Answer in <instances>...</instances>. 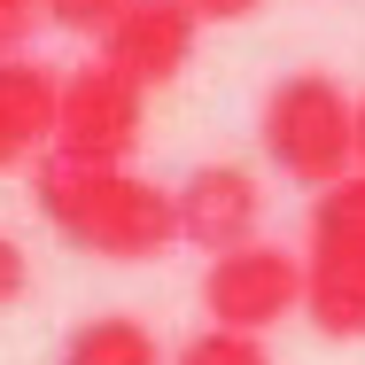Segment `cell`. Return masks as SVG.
<instances>
[{"label":"cell","mask_w":365,"mask_h":365,"mask_svg":"<svg viewBox=\"0 0 365 365\" xmlns=\"http://www.w3.org/2000/svg\"><path fill=\"white\" fill-rule=\"evenodd\" d=\"M31 202L78 257H101V264H148L179 241V195L140 179L133 163L39 155L31 163Z\"/></svg>","instance_id":"6da1fadb"},{"label":"cell","mask_w":365,"mask_h":365,"mask_svg":"<svg viewBox=\"0 0 365 365\" xmlns=\"http://www.w3.org/2000/svg\"><path fill=\"white\" fill-rule=\"evenodd\" d=\"M257 140H264L280 179L327 195L334 179L358 171V101L327 71H288V78H272V93L257 109Z\"/></svg>","instance_id":"7a4b0ae2"},{"label":"cell","mask_w":365,"mask_h":365,"mask_svg":"<svg viewBox=\"0 0 365 365\" xmlns=\"http://www.w3.org/2000/svg\"><path fill=\"white\" fill-rule=\"evenodd\" d=\"M148 133V93L133 78H117L101 55L63 71V101H55V148L63 163H133Z\"/></svg>","instance_id":"3957f363"},{"label":"cell","mask_w":365,"mask_h":365,"mask_svg":"<svg viewBox=\"0 0 365 365\" xmlns=\"http://www.w3.org/2000/svg\"><path fill=\"white\" fill-rule=\"evenodd\" d=\"M202 311H210V327H233V334H272L280 319L303 311V257L280 241H249L233 257H210Z\"/></svg>","instance_id":"277c9868"},{"label":"cell","mask_w":365,"mask_h":365,"mask_svg":"<svg viewBox=\"0 0 365 365\" xmlns=\"http://www.w3.org/2000/svg\"><path fill=\"white\" fill-rule=\"evenodd\" d=\"M195 31H202V16L187 0H133L101 31V63L117 78H133L140 93H155V86H171V78L195 63Z\"/></svg>","instance_id":"5b68a950"},{"label":"cell","mask_w":365,"mask_h":365,"mask_svg":"<svg viewBox=\"0 0 365 365\" xmlns=\"http://www.w3.org/2000/svg\"><path fill=\"white\" fill-rule=\"evenodd\" d=\"M179 241H195L202 257H233L257 241V218H264V187L249 163H195L179 187Z\"/></svg>","instance_id":"8992f818"},{"label":"cell","mask_w":365,"mask_h":365,"mask_svg":"<svg viewBox=\"0 0 365 365\" xmlns=\"http://www.w3.org/2000/svg\"><path fill=\"white\" fill-rule=\"evenodd\" d=\"M55 101H63V71L24 55L0 63V171H24L55 148Z\"/></svg>","instance_id":"52a82bcc"},{"label":"cell","mask_w":365,"mask_h":365,"mask_svg":"<svg viewBox=\"0 0 365 365\" xmlns=\"http://www.w3.org/2000/svg\"><path fill=\"white\" fill-rule=\"evenodd\" d=\"M303 319L327 342H365V249H303Z\"/></svg>","instance_id":"ba28073f"},{"label":"cell","mask_w":365,"mask_h":365,"mask_svg":"<svg viewBox=\"0 0 365 365\" xmlns=\"http://www.w3.org/2000/svg\"><path fill=\"white\" fill-rule=\"evenodd\" d=\"M55 365H163V342L133 311H93V319H78L63 334V358Z\"/></svg>","instance_id":"9c48e42d"},{"label":"cell","mask_w":365,"mask_h":365,"mask_svg":"<svg viewBox=\"0 0 365 365\" xmlns=\"http://www.w3.org/2000/svg\"><path fill=\"white\" fill-rule=\"evenodd\" d=\"M303 249H365V171L334 179L327 195H311V225Z\"/></svg>","instance_id":"30bf717a"},{"label":"cell","mask_w":365,"mask_h":365,"mask_svg":"<svg viewBox=\"0 0 365 365\" xmlns=\"http://www.w3.org/2000/svg\"><path fill=\"white\" fill-rule=\"evenodd\" d=\"M171 365H272V350H264V334H233V327H195L179 350H171Z\"/></svg>","instance_id":"8fae6325"},{"label":"cell","mask_w":365,"mask_h":365,"mask_svg":"<svg viewBox=\"0 0 365 365\" xmlns=\"http://www.w3.org/2000/svg\"><path fill=\"white\" fill-rule=\"evenodd\" d=\"M133 0H39V16L47 24H63V31H86V39H101L117 16H125Z\"/></svg>","instance_id":"7c38bea8"},{"label":"cell","mask_w":365,"mask_h":365,"mask_svg":"<svg viewBox=\"0 0 365 365\" xmlns=\"http://www.w3.org/2000/svg\"><path fill=\"white\" fill-rule=\"evenodd\" d=\"M39 24H47V16H39V0H0V63H24Z\"/></svg>","instance_id":"4fadbf2b"},{"label":"cell","mask_w":365,"mask_h":365,"mask_svg":"<svg viewBox=\"0 0 365 365\" xmlns=\"http://www.w3.org/2000/svg\"><path fill=\"white\" fill-rule=\"evenodd\" d=\"M24 288H31V257H24V241H8V233H0V311H8V303H24Z\"/></svg>","instance_id":"5bb4252c"},{"label":"cell","mask_w":365,"mask_h":365,"mask_svg":"<svg viewBox=\"0 0 365 365\" xmlns=\"http://www.w3.org/2000/svg\"><path fill=\"white\" fill-rule=\"evenodd\" d=\"M187 8H195L202 24H241V16H257L264 0H187Z\"/></svg>","instance_id":"9a60e30c"},{"label":"cell","mask_w":365,"mask_h":365,"mask_svg":"<svg viewBox=\"0 0 365 365\" xmlns=\"http://www.w3.org/2000/svg\"><path fill=\"white\" fill-rule=\"evenodd\" d=\"M358 171H365V93H358Z\"/></svg>","instance_id":"2e32d148"}]
</instances>
